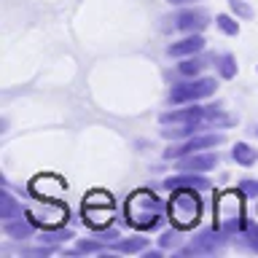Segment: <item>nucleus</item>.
Listing matches in <instances>:
<instances>
[{
	"label": "nucleus",
	"instance_id": "4",
	"mask_svg": "<svg viewBox=\"0 0 258 258\" xmlns=\"http://www.w3.org/2000/svg\"><path fill=\"white\" fill-rule=\"evenodd\" d=\"M218 27H221L223 32H231V35L237 32V24H231L229 16H218Z\"/></svg>",
	"mask_w": 258,
	"mask_h": 258
},
{
	"label": "nucleus",
	"instance_id": "5",
	"mask_svg": "<svg viewBox=\"0 0 258 258\" xmlns=\"http://www.w3.org/2000/svg\"><path fill=\"white\" fill-rule=\"evenodd\" d=\"M172 3H183V0H172Z\"/></svg>",
	"mask_w": 258,
	"mask_h": 258
},
{
	"label": "nucleus",
	"instance_id": "3",
	"mask_svg": "<svg viewBox=\"0 0 258 258\" xmlns=\"http://www.w3.org/2000/svg\"><path fill=\"white\" fill-rule=\"evenodd\" d=\"M234 159H239L242 164H250V161L255 159V153H250L247 145H237V148H234Z\"/></svg>",
	"mask_w": 258,
	"mask_h": 258
},
{
	"label": "nucleus",
	"instance_id": "1",
	"mask_svg": "<svg viewBox=\"0 0 258 258\" xmlns=\"http://www.w3.org/2000/svg\"><path fill=\"white\" fill-rule=\"evenodd\" d=\"M197 199L194 197H177L175 202V218L180 223H188V221H197Z\"/></svg>",
	"mask_w": 258,
	"mask_h": 258
},
{
	"label": "nucleus",
	"instance_id": "2",
	"mask_svg": "<svg viewBox=\"0 0 258 258\" xmlns=\"http://www.w3.org/2000/svg\"><path fill=\"white\" fill-rule=\"evenodd\" d=\"M197 48H202V38H188V40H183L180 46H172V54H185V51H197Z\"/></svg>",
	"mask_w": 258,
	"mask_h": 258
}]
</instances>
